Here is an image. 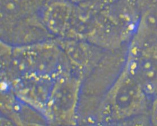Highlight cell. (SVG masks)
Segmentation results:
<instances>
[{"mask_svg": "<svg viewBox=\"0 0 157 126\" xmlns=\"http://www.w3.org/2000/svg\"><path fill=\"white\" fill-rule=\"evenodd\" d=\"M125 69L149 98L157 95V44L140 26L133 36Z\"/></svg>", "mask_w": 157, "mask_h": 126, "instance_id": "obj_1", "label": "cell"}, {"mask_svg": "<svg viewBox=\"0 0 157 126\" xmlns=\"http://www.w3.org/2000/svg\"><path fill=\"white\" fill-rule=\"evenodd\" d=\"M111 110L118 118H129L147 110L150 98L127 71L121 76L111 91Z\"/></svg>", "mask_w": 157, "mask_h": 126, "instance_id": "obj_2", "label": "cell"}, {"mask_svg": "<svg viewBox=\"0 0 157 126\" xmlns=\"http://www.w3.org/2000/svg\"><path fill=\"white\" fill-rule=\"evenodd\" d=\"M70 9L62 3H54L48 8L44 14V20L48 27L55 33L64 29L70 18Z\"/></svg>", "mask_w": 157, "mask_h": 126, "instance_id": "obj_3", "label": "cell"}]
</instances>
